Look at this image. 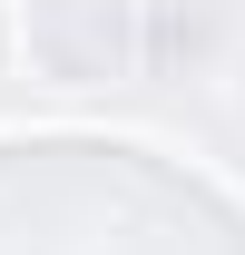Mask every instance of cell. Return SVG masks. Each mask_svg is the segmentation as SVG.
<instances>
[{
    "mask_svg": "<svg viewBox=\"0 0 245 255\" xmlns=\"http://www.w3.org/2000/svg\"><path fill=\"white\" fill-rule=\"evenodd\" d=\"M118 30H127L118 0H39L30 10V59L59 89H79V79H108L118 69Z\"/></svg>",
    "mask_w": 245,
    "mask_h": 255,
    "instance_id": "6da1fadb",
    "label": "cell"
}]
</instances>
